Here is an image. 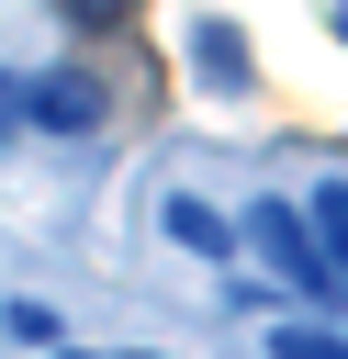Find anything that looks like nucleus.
Masks as SVG:
<instances>
[{"instance_id":"obj_1","label":"nucleus","mask_w":348,"mask_h":359,"mask_svg":"<svg viewBox=\"0 0 348 359\" xmlns=\"http://www.w3.org/2000/svg\"><path fill=\"white\" fill-rule=\"evenodd\" d=\"M236 247H258V258L281 269V292H303V303H337V280H326V258H314V224H303V202L258 191V202L236 213Z\"/></svg>"},{"instance_id":"obj_2","label":"nucleus","mask_w":348,"mask_h":359,"mask_svg":"<svg viewBox=\"0 0 348 359\" xmlns=\"http://www.w3.org/2000/svg\"><path fill=\"white\" fill-rule=\"evenodd\" d=\"M22 135H101V79L90 67H34L22 79Z\"/></svg>"},{"instance_id":"obj_3","label":"nucleus","mask_w":348,"mask_h":359,"mask_svg":"<svg viewBox=\"0 0 348 359\" xmlns=\"http://www.w3.org/2000/svg\"><path fill=\"white\" fill-rule=\"evenodd\" d=\"M191 79H202V90H247V79H258V56H247V34H236L225 11L191 22Z\"/></svg>"},{"instance_id":"obj_4","label":"nucleus","mask_w":348,"mask_h":359,"mask_svg":"<svg viewBox=\"0 0 348 359\" xmlns=\"http://www.w3.org/2000/svg\"><path fill=\"white\" fill-rule=\"evenodd\" d=\"M157 224H168L191 258H236V213H213L202 191H168V202H157Z\"/></svg>"},{"instance_id":"obj_5","label":"nucleus","mask_w":348,"mask_h":359,"mask_svg":"<svg viewBox=\"0 0 348 359\" xmlns=\"http://www.w3.org/2000/svg\"><path fill=\"white\" fill-rule=\"evenodd\" d=\"M303 224H314V258H326V280L348 292V180H314V202H303Z\"/></svg>"},{"instance_id":"obj_6","label":"nucleus","mask_w":348,"mask_h":359,"mask_svg":"<svg viewBox=\"0 0 348 359\" xmlns=\"http://www.w3.org/2000/svg\"><path fill=\"white\" fill-rule=\"evenodd\" d=\"M0 337H22V348H67V325H56V303H0Z\"/></svg>"},{"instance_id":"obj_7","label":"nucleus","mask_w":348,"mask_h":359,"mask_svg":"<svg viewBox=\"0 0 348 359\" xmlns=\"http://www.w3.org/2000/svg\"><path fill=\"white\" fill-rule=\"evenodd\" d=\"M269 359H348L337 325H269Z\"/></svg>"},{"instance_id":"obj_8","label":"nucleus","mask_w":348,"mask_h":359,"mask_svg":"<svg viewBox=\"0 0 348 359\" xmlns=\"http://www.w3.org/2000/svg\"><path fill=\"white\" fill-rule=\"evenodd\" d=\"M56 11H67V22H79V34H112V22H123V11H135V0H56Z\"/></svg>"},{"instance_id":"obj_9","label":"nucleus","mask_w":348,"mask_h":359,"mask_svg":"<svg viewBox=\"0 0 348 359\" xmlns=\"http://www.w3.org/2000/svg\"><path fill=\"white\" fill-rule=\"evenodd\" d=\"M11 135H22V79L0 67V146H11Z\"/></svg>"},{"instance_id":"obj_10","label":"nucleus","mask_w":348,"mask_h":359,"mask_svg":"<svg viewBox=\"0 0 348 359\" xmlns=\"http://www.w3.org/2000/svg\"><path fill=\"white\" fill-rule=\"evenodd\" d=\"M56 359H157V348H56Z\"/></svg>"}]
</instances>
